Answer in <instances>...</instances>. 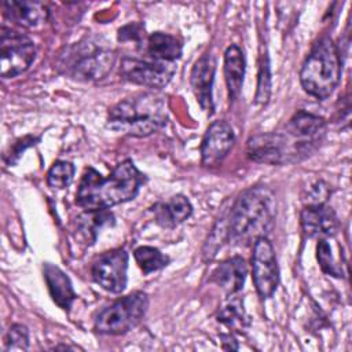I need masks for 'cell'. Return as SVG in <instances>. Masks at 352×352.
<instances>
[{
	"instance_id": "cell-30",
	"label": "cell",
	"mask_w": 352,
	"mask_h": 352,
	"mask_svg": "<svg viewBox=\"0 0 352 352\" xmlns=\"http://www.w3.org/2000/svg\"><path fill=\"white\" fill-rule=\"evenodd\" d=\"M118 40L140 44L144 40V28L140 23L125 25L118 30Z\"/></svg>"
},
{
	"instance_id": "cell-16",
	"label": "cell",
	"mask_w": 352,
	"mask_h": 352,
	"mask_svg": "<svg viewBox=\"0 0 352 352\" xmlns=\"http://www.w3.org/2000/svg\"><path fill=\"white\" fill-rule=\"evenodd\" d=\"M248 275V264L241 256H234L231 258L220 263L212 272L210 280L221 287L227 296L236 294L245 283Z\"/></svg>"
},
{
	"instance_id": "cell-25",
	"label": "cell",
	"mask_w": 352,
	"mask_h": 352,
	"mask_svg": "<svg viewBox=\"0 0 352 352\" xmlns=\"http://www.w3.org/2000/svg\"><path fill=\"white\" fill-rule=\"evenodd\" d=\"M74 176V165L69 161H56L47 173V183L52 188L67 187Z\"/></svg>"
},
{
	"instance_id": "cell-13",
	"label": "cell",
	"mask_w": 352,
	"mask_h": 352,
	"mask_svg": "<svg viewBox=\"0 0 352 352\" xmlns=\"http://www.w3.org/2000/svg\"><path fill=\"white\" fill-rule=\"evenodd\" d=\"M301 226L307 236L324 239L336 235L340 227L336 212L322 205H307L301 210Z\"/></svg>"
},
{
	"instance_id": "cell-4",
	"label": "cell",
	"mask_w": 352,
	"mask_h": 352,
	"mask_svg": "<svg viewBox=\"0 0 352 352\" xmlns=\"http://www.w3.org/2000/svg\"><path fill=\"white\" fill-rule=\"evenodd\" d=\"M168 120L166 100L154 92L129 96L109 111L107 126L122 135L144 138L160 131Z\"/></svg>"
},
{
	"instance_id": "cell-9",
	"label": "cell",
	"mask_w": 352,
	"mask_h": 352,
	"mask_svg": "<svg viewBox=\"0 0 352 352\" xmlns=\"http://www.w3.org/2000/svg\"><path fill=\"white\" fill-rule=\"evenodd\" d=\"M176 72L175 62H161L155 59H138V58H122L120 73L124 80L148 87L162 88L165 87Z\"/></svg>"
},
{
	"instance_id": "cell-3",
	"label": "cell",
	"mask_w": 352,
	"mask_h": 352,
	"mask_svg": "<svg viewBox=\"0 0 352 352\" xmlns=\"http://www.w3.org/2000/svg\"><path fill=\"white\" fill-rule=\"evenodd\" d=\"M276 216V204L272 190L265 186H254L245 190L230 208L228 241L232 245L248 246L257 238L267 236Z\"/></svg>"
},
{
	"instance_id": "cell-20",
	"label": "cell",
	"mask_w": 352,
	"mask_h": 352,
	"mask_svg": "<svg viewBox=\"0 0 352 352\" xmlns=\"http://www.w3.org/2000/svg\"><path fill=\"white\" fill-rule=\"evenodd\" d=\"M147 52L151 59L175 62L182 55V44L172 34L155 32L147 37Z\"/></svg>"
},
{
	"instance_id": "cell-8",
	"label": "cell",
	"mask_w": 352,
	"mask_h": 352,
	"mask_svg": "<svg viewBox=\"0 0 352 352\" xmlns=\"http://www.w3.org/2000/svg\"><path fill=\"white\" fill-rule=\"evenodd\" d=\"M34 56L36 47L28 36L6 26L1 28L0 73L3 78H11L28 70Z\"/></svg>"
},
{
	"instance_id": "cell-5",
	"label": "cell",
	"mask_w": 352,
	"mask_h": 352,
	"mask_svg": "<svg viewBox=\"0 0 352 352\" xmlns=\"http://www.w3.org/2000/svg\"><path fill=\"white\" fill-rule=\"evenodd\" d=\"M341 59L337 45L330 37H322L311 50L300 70V81L305 92L318 98H329L340 82Z\"/></svg>"
},
{
	"instance_id": "cell-1",
	"label": "cell",
	"mask_w": 352,
	"mask_h": 352,
	"mask_svg": "<svg viewBox=\"0 0 352 352\" xmlns=\"http://www.w3.org/2000/svg\"><path fill=\"white\" fill-rule=\"evenodd\" d=\"M326 129V121L322 117L300 110L282 131L252 136L246 143V154L252 161L260 164L298 162L320 146Z\"/></svg>"
},
{
	"instance_id": "cell-2",
	"label": "cell",
	"mask_w": 352,
	"mask_h": 352,
	"mask_svg": "<svg viewBox=\"0 0 352 352\" xmlns=\"http://www.w3.org/2000/svg\"><path fill=\"white\" fill-rule=\"evenodd\" d=\"M144 180L146 176L131 160L120 162L107 177L94 168H87L78 184L76 202L85 210L107 209L133 199Z\"/></svg>"
},
{
	"instance_id": "cell-24",
	"label": "cell",
	"mask_w": 352,
	"mask_h": 352,
	"mask_svg": "<svg viewBox=\"0 0 352 352\" xmlns=\"http://www.w3.org/2000/svg\"><path fill=\"white\" fill-rule=\"evenodd\" d=\"M227 213H224L216 223V226L213 227L210 235L208 236L205 246H204V258L205 260H212L219 248H221V243L224 241H228V219H227Z\"/></svg>"
},
{
	"instance_id": "cell-22",
	"label": "cell",
	"mask_w": 352,
	"mask_h": 352,
	"mask_svg": "<svg viewBox=\"0 0 352 352\" xmlns=\"http://www.w3.org/2000/svg\"><path fill=\"white\" fill-rule=\"evenodd\" d=\"M114 223V216L107 209H98V210H87L82 216L78 217V227L80 230L92 241H95L98 231L109 224Z\"/></svg>"
},
{
	"instance_id": "cell-19",
	"label": "cell",
	"mask_w": 352,
	"mask_h": 352,
	"mask_svg": "<svg viewBox=\"0 0 352 352\" xmlns=\"http://www.w3.org/2000/svg\"><path fill=\"white\" fill-rule=\"evenodd\" d=\"M245 76V56L238 45H230L224 54V77L230 100H235L242 89Z\"/></svg>"
},
{
	"instance_id": "cell-18",
	"label": "cell",
	"mask_w": 352,
	"mask_h": 352,
	"mask_svg": "<svg viewBox=\"0 0 352 352\" xmlns=\"http://www.w3.org/2000/svg\"><path fill=\"white\" fill-rule=\"evenodd\" d=\"M44 279L54 302L67 311L76 298V293L69 276L54 264H44Z\"/></svg>"
},
{
	"instance_id": "cell-15",
	"label": "cell",
	"mask_w": 352,
	"mask_h": 352,
	"mask_svg": "<svg viewBox=\"0 0 352 352\" xmlns=\"http://www.w3.org/2000/svg\"><path fill=\"white\" fill-rule=\"evenodd\" d=\"M3 10L6 18L28 29L41 26L48 19V10L41 1L7 0L3 3Z\"/></svg>"
},
{
	"instance_id": "cell-14",
	"label": "cell",
	"mask_w": 352,
	"mask_h": 352,
	"mask_svg": "<svg viewBox=\"0 0 352 352\" xmlns=\"http://www.w3.org/2000/svg\"><path fill=\"white\" fill-rule=\"evenodd\" d=\"M216 72V60L212 54L202 55L192 66L190 81L194 89V94L201 104V107L208 111V114L213 113V99H212V87Z\"/></svg>"
},
{
	"instance_id": "cell-28",
	"label": "cell",
	"mask_w": 352,
	"mask_h": 352,
	"mask_svg": "<svg viewBox=\"0 0 352 352\" xmlns=\"http://www.w3.org/2000/svg\"><path fill=\"white\" fill-rule=\"evenodd\" d=\"M29 346V331L23 324H12L4 338V351H26Z\"/></svg>"
},
{
	"instance_id": "cell-21",
	"label": "cell",
	"mask_w": 352,
	"mask_h": 352,
	"mask_svg": "<svg viewBox=\"0 0 352 352\" xmlns=\"http://www.w3.org/2000/svg\"><path fill=\"white\" fill-rule=\"evenodd\" d=\"M228 301L220 308L217 320L235 331H243L249 324V318L243 309V302L235 294L228 296Z\"/></svg>"
},
{
	"instance_id": "cell-26",
	"label": "cell",
	"mask_w": 352,
	"mask_h": 352,
	"mask_svg": "<svg viewBox=\"0 0 352 352\" xmlns=\"http://www.w3.org/2000/svg\"><path fill=\"white\" fill-rule=\"evenodd\" d=\"M316 257H318L322 271L326 272L327 275H331L336 278H341L344 275L342 267L336 261V258L333 256V250H331V246H330L327 238L319 239V242L316 245Z\"/></svg>"
},
{
	"instance_id": "cell-12",
	"label": "cell",
	"mask_w": 352,
	"mask_h": 352,
	"mask_svg": "<svg viewBox=\"0 0 352 352\" xmlns=\"http://www.w3.org/2000/svg\"><path fill=\"white\" fill-rule=\"evenodd\" d=\"M235 142L231 125L223 120L214 121L206 129L201 143V161L206 168L219 166Z\"/></svg>"
},
{
	"instance_id": "cell-6",
	"label": "cell",
	"mask_w": 352,
	"mask_h": 352,
	"mask_svg": "<svg viewBox=\"0 0 352 352\" xmlns=\"http://www.w3.org/2000/svg\"><path fill=\"white\" fill-rule=\"evenodd\" d=\"M94 38H85L62 55L60 66L76 80L96 81L107 76L116 63V51Z\"/></svg>"
},
{
	"instance_id": "cell-17",
	"label": "cell",
	"mask_w": 352,
	"mask_h": 352,
	"mask_svg": "<svg viewBox=\"0 0 352 352\" xmlns=\"http://www.w3.org/2000/svg\"><path fill=\"white\" fill-rule=\"evenodd\" d=\"M157 224L164 228H173L183 223L192 213V206L184 195H173L168 201L158 202L151 208Z\"/></svg>"
},
{
	"instance_id": "cell-23",
	"label": "cell",
	"mask_w": 352,
	"mask_h": 352,
	"mask_svg": "<svg viewBox=\"0 0 352 352\" xmlns=\"http://www.w3.org/2000/svg\"><path fill=\"white\" fill-rule=\"evenodd\" d=\"M133 256L144 274L158 271L169 264V257L153 246H140L135 249Z\"/></svg>"
},
{
	"instance_id": "cell-10",
	"label": "cell",
	"mask_w": 352,
	"mask_h": 352,
	"mask_svg": "<svg viewBox=\"0 0 352 352\" xmlns=\"http://www.w3.org/2000/svg\"><path fill=\"white\" fill-rule=\"evenodd\" d=\"M252 274L258 296L270 298L279 285V268L272 243L267 236L257 238L253 243Z\"/></svg>"
},
{
	"instance_id": "cell-27",
	"label": "cell",
	"mask_w": 352,
	"mask_h": 352,
	"mask_svg": "<svg viewBox=\"0 0 352 352\" xmlns=\"http://www.w3.org/2000/svg\"><path fill=\"white\" fill-rule=\"evenodd\" d=\"M258 78H257V91H256V103L265 104L271 95V73H270V60L267 54L261 55L258 65Z\"/></svg>"
},
{
	"instance_id": "cell-7",
	"label": "cell",
	"mask_w": 352,
	"mask_h": 352,
	"mask_svg": "<svg viewBox=\"0 0 352 352\" xmlns=\"http://www.w3.org/2000/svg\"><path fill=\"white\" fill-rule=\"evenodd\" d=\"M147 308V294L143 292H133L116 300L100 311L95 319L94 329L99 334H124L140 323Z\"/></svg>"
},
{
	"instance_id": "cell-29",
	"label": "cell",
	"mask_w": 352,
	"mask_h": 352,
	"mask_svg": "<svg viewBox=\"0 0 352 352\" xmlns=\"http://www.w3.org/2000/svg\"><path fill=\"white\" fill-rule=\"evenodd\" d=\"M329 194H330L329 186L322 180H316L307 190V195L304 197V201L307 202V205H322L326 202Z\"/></svg>"
},
{
	"instance_id": "cell-11",
	"label": "cell",
	"mask_w": 352,
	"mask_h": 352,
	"mask_svg": "<svg viewBox=\"0 0 352 352\" xmlns=\"http://www.w3.org/2000/svg\"><path fill=\"white\" fill-rule=\"evenodd\" d=\"M128 253L124 249H113L95 258L91 267L92 279L110 293H121L126 286Z\"/></svg>"
}]
</instances>
